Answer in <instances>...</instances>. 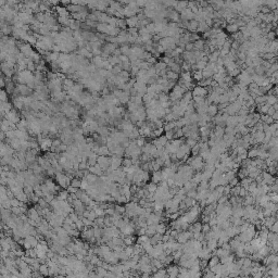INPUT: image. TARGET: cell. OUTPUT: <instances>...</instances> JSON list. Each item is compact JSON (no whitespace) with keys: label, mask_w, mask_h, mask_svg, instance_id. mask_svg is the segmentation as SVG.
<instances>
[{"label":"cell","mask_w":278,"mask_h":278,"mask_svg":"<svg viewBox=\"0 0 278 278\" xmlns=\"http://www.w3.org/2000/svg\"><path fill=\"white\" fill-rule=\"evenodd\" d=\"M82 90H83V85L82 84H75L73 89H72V91L78 93H82Z\"/></svg>","instance_id":"obj_40"},{"label":"cell","mask_w":278,"mask_h":278,"mask_svg":"<svg viewBox=\"0 0 278 278\" xmlns=\"http://www.w3.org/2000/svg\"><path fill=\"white\" fill-rule=\"evenodd\" d=\"M96 28L100 34H108L110 30V25L107 23H98Z\"/></svg>","instance_id":"obj_7"},{"label":"cell","mask_w":278,"mask_h":278,"mask_svg":"<svg viewBox=\"0 0 278 278\" xmlns=\"http://www.w3.org/2000/svg\"><path fill=\"white\" fill-rule=\"evenodd\" d=\"M136 143L138 147H140V148H142V147L146 145V142H145V139H143V137H139L138 139H136Z\"/></svg>","instance_id":"obj_43"},{"label":"cell","mask_w":278,"mask_h":278,"mask_svg":"<svg viewBox=\"0 0 278 278\" xmlns=\"http://www.w3.org/2000/svg\"><path fill=\"white\" fill-rule=\"evenodd\" d=\"M166 78H167L168 80H171V82H175V80H177V79L179 78V74L175 73V72H173V71H170V70L167 68Z\"/></svg>","instance_id":"obj_15"},{"label":"cell","mask_w":278,"mask_h":278,"mask_svg":"<svg viewBox=\"0 0 278 278\" xmlns=\"http://www.w3.org/2000/svg\"><path fill=\"white\" fill-rule=\"evenodd\" d=\"M141 278H152L151 277V273H142L141 274Z\"/></svg>","instance_id":"obj_49"},{"label":"cell","mask_w":278,"mask_h":278,"mask_svg":"<svg viewBox=\"0 0 278 278\" xmlns=\"http://www.w3.org/2000/svg\"><path fill=\"white\" fill-rule=\"evenodd\" d=\"M80 185H82V179H78V178H76V177H74L73 179L71 181V186L74 187V188L80 189Z\"/></svg>","instance_id":"obj_30"},{"label":"cell","mask_w":278,"mask_h":278,"mask_svg":"<svg viewBox=\"0 0 278 278\" xmlns=\"http://www.w3.org/2000/svg\"><path fill=\"white\" fill-rule=\"evenodd\" d=\"M225 135V128L221 126H216L214 131V136L216 137V139H223V137Z\"/></svg>","instance_id":"obj_12"},{"label":"cell","mask_w":278,"mask_h":278,"mask_svg":"<svg viewBox=\"0 0 278 278\" xmlns=\"http://www.w3.org/2000/svg\"><path fill=\"white\" fill-rule=\"evenodd\" d=\"M122 163H123L122 158H120V156H113L112 158H111V165H110V167L112 168L113 171H116V170H118V168H121Z\"/></svg>","instance_id":"obj_2"},{"label":"cell","mask_w":278,"mask_h":278,"mask_svg":"<svg viewBox=\"0 0 278 278\" xmlns=\"http://www.w3.org/2000/svg\"><path fill=\"white\" fill-rule=\"evenodd\" d=\"M165 231H166V226H165V224H163V223H160V224L156 225V234L163 235V234H165Z\"/></svg>","instance_id":"obj_29"},{"label":"cell","mask_w":278,"mask_h":278,"mask_svg":"<svg viewBox=\"0 0 278 278\" xmlns=\"http://www.w3.org/2000/svg\"><path fill=\"white\" fill-rule=\"evenodd\" d=\"M98 134H99V136L108 137V135L111 134V133H110V131H109V128L107 126H100L99 129H98Z\"/></svg>","instance_id":"obj_25"},{"label":"cell","mask_w":278,"mask_h":278,"mask_svg":"<svg viewBox=\"0 0 278 278\" xmlns=\"http://www.w3.org/2000/svg\"><path fill=\"white\" fill-rule=\"evenodd\" d=\"M36 68H37V65H36V64H35L34 62H33V61L29 59L28 63H27V70H28L29 72H32V73H33L35 70H36Z\"/></svg>","instance_id":"obj_39"},{"label":"cell","mask_w":278,"mask_h":278,"mask_svg":"<svg viewBox=\"0 0 278 278\" xmlns=\"http://www.w3.org/2000/svg\"><path fill=\"white\" fill-rule=\"evenodd\" d=\"M158 187L159 186L156 185V184H154V183H150V184H148V185L146 186L147 190L149 191L151 195H154L156 192V190H158Z\"/></svg>","instance_id":"obj_26"},{"label":"cell","mask_w":278,"mask_h":278,"mask_svg":"<svg viewBox=\"0 0 278 278\" xmlns=\"http://www.w3.org/2000/svg\"><path fill=\"white\" fill-rule=\"evenodd\" d=\"M45 185L47 186V188L49 189L50 193H54V192H57L59 189L58 187L55 186V184L52 181V179H46V181H45Z\"/></svg>","instance_id":"obj_8"},{"label":"cell","mask_w":278,"mask_h":278,"mask_svg":"<svg viewBox=\"0 0 278 278\" xmlns=\"http://www.w3.org/2000/svg\"><path fill=\"white\" fill-rule=\"evenodd\" d=\"M57 10V13H58V16H65V18H70L68 16V11L65 7H57L55 8Z\"/></svg>","instance_id":"obj_16"},{"label":"cell","mask_w":278,"mask_h":278,"mask_svg":"<svg viewBox=\"0 0 278 278\" xmlns=\"http://www.w3.org/2000/svg\"><path fill=\"white\" fill-rule=\"evenodd\" d=\"M166 68H167V65H166L164 62H162V61H160V62L156 63V65H154V68H156V74H158V75L160 74V72H161V71H163V70H166Z\"/></svg>","instance_id":"obj_24"},{"label":"cell","mask_w":278,"mask_h":278,"mask_svg":"<svg viewBox=\"0 0 278 278\" xmlns=\"http://www.w3.org/2000/svg\"><path fill=\"white\" fill-rule=\"evenodd\" d=\"M226 29H227V32H228V33H230V34L233 35V34H235V33H237V32H238L239 27H238L236 24H227V25H226Z\"/></svg>","instance_id":"obj_27"},{"label":"cell","mask_w":278,"mask_h":278,"mask_svg":"<svg viewBox=\"0 0 278 278\" xmlns=\"http://www.w3.org/2000/svg\"><path fill=\"white\" fill-rule=\"evenodd\" d=\"M0 99H1V102H7V101H9V99H8V93L5 91V89H2V90H1V93H0Z\"/></svg>","instance_id":"obj_38"},{"label":"cell","mask_w":278,"mask_h":278,"mask_svg":"<svg viewBox=\"0 0 278 278\" xmlns=\"http://www.w3.org/2000/svg\"><path fill=\"white\" fill-rule=\"evenodd\" d=\"M209 231H211V226L209 224H204L202 226V233L203 234H208Z\"/></svg>","instance_id":"obj_45"},{"label":"cell","mask_w":278,"mask_h":278,"mask_svg":"<svg viewBox=\"0 0 278 278\" xmlns=\"http://www.w3.org/2000/svg\"><path fill=\"white\" fill-rule=\"evenodd\" d=\"M208 95V89L205 87H201V86H195L192 90V96L193 97H202L205 98V96Z\"/></svg>","instance_id":"obj_3"},{"label":"cell","mask_w":278,"mask_h":278,"mask_svg":"<svg viewBox=\"0 0 278 278\" xmlns=\"http://www.w3.org/2000/svg\"><path fill=\"white\" fill-rule=\"evenodd\" d=\"M11 206L12 208H19V206H21V205L23 204V202H21L20 200H18L16 198H13V199H11Z\"/></svg>","instance_id":"obj_36"},{"label":"cell","mask_w":278,"mask_h":278,"mask_svg":"<svg viewBox=\"0 0 278 278\" xmlns=\"http://www.w3.org/2000/svg\"><path fill=\"white\" fill-rule=\"evenodd\" d=\"M68 197H70V193H68V190H62V191H59L58 195H57V199H58V200L66 201V200H68Z\"/></svg>","instance_id":"obj_21"},{"label":"cell","mask_w":278,"mask_h":278,"mask_svg":"<svg viewBox=\"0 0 278 278\" xmlns=\"http://www.w3.org/2000/svg\"><path fill=\"white\" fill-rule=\"evenodd\" d=\"M97 164L101 167L102 171H107L108 168H110V165H111V158L104 156H99Z\"/></svg>","instance_id":"obj_1"},{"label":"cell","mask_w":278,"mask_h":278,"mask_svg":"<svg viewBox=\"0 0 278 278\" xmlns=\"http://www.w3.org/2000/svg\"><path fill=\"white\" fill-rule=\"evenodd\" d=\"M195 44V51H203L205 48V41L203 39H199L197 40Z\"/></svg>","instance_id":"obj_13"},{"label":"cell","mask_w":278,"mask_h":278,"mask_svg":"<svg viewBox=\"0 0 278 278\" xmlns=\"http://www.w3.org/2000/svg\"><path fill=\"white\" fill-rule=\"evenodd\" d=\"M123 239H124V244H125L126 247H128V246H133L134 241H135V238H134L133 236H126V237H124Z\"/></svg>","instance_id":"obj_33"},{"label":"cell","mask_w":278,"mask_h":278,"mask_svg":"<svg viewBox=\"0 0 278 278\" xmlns=\"http://www.w3.org/2000/svg\"><path fill=\"white\" fill-rule=\"evenodd\" d=\"M217 264H220V258L218 256H216V255H214V256H212L210 259V261H209V266L211 267H213V266H215V265H217Z\"/></svg>","instance_id":"obj_31"},{"label":"cell","mask_w":278,"mask_h":278,"mask_svg":"<svg viewBox=\"0 0 278 278\" xmlns=\"http://www.w3.org/2000/svg\"><path fill=\"white\" fill-rule=\"evenodd\" d=\"M109 154H111V153H110V150H109V148H108L107 146H100V147H99V150H98V156H108Z\"/></svg>","instance_id":"obj_22"},{"label":"cell","mask_w":278,"mask_h":278,"mask_svg":"<svg viewBox=\"0 0 278 278\" xmlns=\"http://www.w3.org/2000/svg\"><path fill=\"white\" fill-rule=\"evenodd\" d=\"M278 102V98L274 95H269L267 96V101H266V104H269V107H273L275 106L276 103Z\"/></svg>","instance_id":"obj_23"},{"label":"cell","mask_w":278,"mask_h":278,"mask_svg":"<svg viewBox=\"0 0 278 278\" xmlns=\"http://www.w3.org/2000/svg\"><path fill=\"white\" fill-rule=\"evenodd\" d=\"M166 272H167V276H168V278H177L178 276H179V269H178V266H176V265H171V266H168V269H166Z\"/></svg>","instance_id":"obj_4"},{"label":"cell","mask_w":278,"mask_h":278,"mask_svg":"<svg viewBox=\"0 0 278 278\" xmlns=\"http://www.w3.org/2000/svg\"><path fill=\"white\" fill-rule=\"evenodd\" d=\"M138 108H139V106H137L136 103L132 102V101H129V102L127 103V109H128V111L131 113H134Z\"/></svg>","instance_id":"obj_34"},{"label":"cell","mask_w":278,"mask_h":278,"mask_svg":"<svg viewBox=\"0 0 278 278\" xmlns=\"http://www.w3.org/2000/svg\"><path fill=\"white\" fill-rule=\"evenodd\" d=\"M229 186L231 187V188H233V187H236V186H238V179H237V178H234L233 181H230Z\"/></svg>","instance_id":"obj_47"},{"label":"cell","mask_w":278,"mask_h":278,"mask_svg":"<svg viewBox=\"0 0 278 278\" xmlns=\"http://www.w3.org/2000/svg\"><path fill=\"white\" fill-rule=\"evenodd\" d=\"M184 203L186 204L187 208H193L195 205V199L189 198V197H186V199L184 200Z\"/></svg>","instance_id":"obj_28"},{"label":"cell","mask_w":278,"mask_h":278,"mask_svg":"<svg viewBox=\"0 0 278 278\" xmlns=\"http://www.w3.org/2000/svg\"><path fill=\"white\" fill-rule=\"evenodd\" d=\"M123 167H132L134 164H133V160L131 159V158H125V159H123V163H122Z\"/></svg>","instance_id":"obj_35"},{"label":"cell","mask_w":278,"mask_h":278,"mask_svg":"<svg viewBox=\"0 0 278 278\" xmlns=\"http://www.w3.org/2000/svg\"><path fill=\"white\" fill-rule=\"evenodd\" d=\"M217 113H218V106L217 104H214V103L210 104L209 108H208V113L206 114L210 117H215L217 115Z\"/></svg>","instance_id":"obj_6"},{"label":"cell","mask_w":278,"mask_h":278,"mask_svg":"<svg viewBox=\"0 0 278 278\" xmlns=\"http://www.w3.org/2000/svg\"><path fill=\"white\" fill-rule=\"evenodd\" d=\"M161 181H163V179H162V171L153 172V174H152V183L158 184V183H161Z\"/></svg>","instance_id":"obj_14"},{"label":"cell","mask_w":278,"mask_h":278,"mask_svg":"<svg viewBox=\"0 0 278 278\" xmlns=\"http://www.w3.org/2000/svg\"><path fill=\"white\" fill-rule=\"evenodd\" d=\"M38 272H39V274H40L41 276H44V277L49 276V266L47 265V264H41L40 267H39Z\"/></svg>","instance_id":"obj_20"},{"label":"cell","mask_w":278,"mask_h":278,"mask_svg":"<svg viewBox=\"0 0 278 278\" xmlns=\"http://www.w3.org/2000/svg\"><path fill=\"white\" fill-rule=\"evenodd\" d=\"M202 74H203V78H212L214 76V70L211 68L209 65L202 71Z\"/></svg>","instance_id":"obj_11"},{"label":"cell","mask_w":278,"mask_h":278,"mask_svg":"<svg viewBox=\"0 0 278 278\" xmlns=\"http://www.w3.org/2000/svg\"><path fill=\"white\" fill-rule=\"evenodd\" d=\"M167 66H168V70H170V71H173V72H175V73H177V74H179L181 72V66L179 65V64L175 63V62H172V63L168 64Z\"/></svg>","instance_id":"obj_17"},{"label":"cell","mask_w":278,"mask_h":278,"mask_svg":"<svg viewBox=\"0 0 278 278\" xmlns=\"http://www.w3.org/2000/svg\"><path fill=\"white\" fill-rule=\"evenodd\" d=\"M259 153H260L259 148H251L249 151H248V158H249V159L259 158Z\"/></svg>","instance_id":"obj_18"},{"label":"cell","mask_w":278,"mask_h":278,"mask_svg":"<svg viewBox=\"0 0 278 278\" xmlns=\"http://www.w3.org/2000/svg\"><path fill=\"white\" fill-rule=\"evenodd\" d=\"M89 172H90L91 174L97 175L98 177H101V176L103 175V171L101 170V167L98 165V164H96L95 166H90V167H89Z\"/></svg>","instance_id":"obj_10"},{"label":"cell","mask_w":278,"mask_h":278,"mask_svg":"<svg viewBox=\"0 0 278 278\" xmlns=\"http://www.w3.org/2000/svg\"><path fill=\"white\" fill-rule=\"evenodd\" d=\"M161 223V218L160 216H158L154 213H151L149 215V217L147 218V224L148 225H158Z\"/></svg>","instance_id":"obj_5"},{"label":"cell","mask_w":278,"mask_h":278,"mask_svg":"<svg viewBox=\"0 0 278 278\" xmlns=\"http://www.w3.org/2000/svg\"><path fill=\"white\" fill-rule=\"evenodd\" d=\"M192 78H195V80H198V82H201V80L203 79L202 71H195L193 74H192Z\"/></svg>","instance_id":"obj_32"},{"label":"cell","mask_w":278,"mask_h":278,"mask_svg":"<svg viewBox=\"0 0 278 278\" xmlns=\"http://www.w3.org/2000/svg\"><path fill=\"white\" fill-rule=\"evenodd\" d=\"M198 27H199V22L195 21V20H192L189 22V26H188V30H191V33H195L198 30Z\"/></svg>","instance_id":"obj_19"},{"label":"cell","mask_w":278,"mask_h":278,"mask_svg":"<svg viewBox=\"0 0 278 278\" xmlns=\"http://www.w3.org/2000/svg\"><path fill=\"white\" fill-rule=\"evenodd\" d=\"M126 23L127 26H129V28H134V27H137V25L139 23V19L138 16H133V18H128L126 19Z\"/></svg>","instance_id":"obj_9"},{"label":"cell","mask_w":278,"mask_h":278,"mask_svg":"<svg viewBox=\"0 0 278 278\" xmlns=\"http://www.w3.org/2000/svg\"><path fill=\"white\" fill-rule=\"evenodd\" d=\"M195 50V44L193 43H188L185 47V51H192Z\"/></svg>","instance_id":"obj_44"},{"label":"cell","mask_w":278,"mask_h":278,"mask_svg":"<svg viewBox=\"0 0 278 278\" xmlns=\"http://www.w3.org/2000/svg\"><path fill=\"white\" fill-rule=\"evenodd\" d=\"M146 28L148 29V32H149L150 34H152V33H156V25H154V23H153V22H151V23H149V24L147 25Z\"/></svg>","instance_id":"obj_41"},{"label":"cell","mask_w":278,"mask_h":278,"mask_svg":"<svg viewBox=\"0 0 278 278\" xmlns=\"http://www.w3.org/2000/svg\"><path fill=\"white\" fill-rule=\"evenodd\" d=\"M275 113H276V110H275L273 107H271V108H269V112H267V115H269V116H273Z\"/></svg>","instance_id":"obj_48"},{"label":"cell","mask_w":278,"mask_h":278,"mask_svg":"<svg viewBox=\"0 0 278 278\" xmlns=\"http://www.w3.org/2000/svg\"><path fill=\"white\" fill-rule=\"evenodd\" d=\"M152 100H153V96H152V95H150V93H146V95L142 97V101H143V103H145V104L151 102Z\"/></svg>","instance_id":"obj_37"},{"label":"cell","mask_w":278,"mask_h":278,"mask_svg":"<svg viewBox=\"0 0 278 278\" xmlns=\"http://www.w3.org/2000/svg\"><path fill=\"white\" fill-rule=\"evenodd\" d=\"M260 10H261V13L262 14H269V13H271V9H269V7H262V8H260Z\"/></svg>","instance_id":"obj_46"},{"label":"cell","mask_w":278,"mask_h":278,"mask_svg":"<svg viewBox=\"0 0 278 278\" xmlns=\"http://www.w3.org/2000/svg\"><path fill=\"white\" fill-rule=\"evenodd\" d=\"M38 205L43 209H47L48 208V202L45 200V198H40L38 201Z\"/></svg>","instance_id":"obj_42"}]
</instances>
